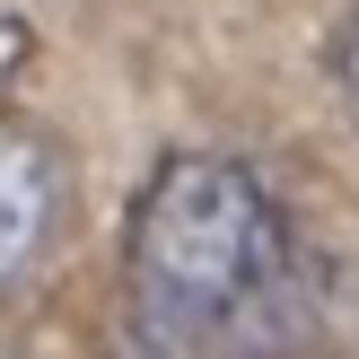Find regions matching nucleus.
<instances>
[{
  "label": "nucleus",
  "mask_w": 359,
  "mask_h": 359,
  "mask_svg": "<svg viewBox=\"0 0 359 359\" xmlns=\"http://www.w3.org/2000/svg\"><path fill=\"white\" fill-rule=\"evenodd\" d=\"M35 53V27H27V9H18V0H0V79H9L18 62H27Z\"/></svg>",
  "instance_id": "obj_4"
},
{
  "label": "nucleus",
  "mask_w": 359,
  "mask_h": 359,
  "mask_svg": "<svg viewBox=\"0 0 359 359\" xmlns=\"http://www.w3.org/2000/svg\"><path fill=\"white\" fill-rule=\"evenodd\" d=\"M62 202H70L62 149H53L27 114L0 105V280H18V272L44 263L53 228H62Z\"/></svg>",
  "instance_id": "obj_2"
},
{
  "label": "nucleus",
  "mask_w": 359,
  "mask_h": 359,
  "mask_svg": "<svg viewBox=\"0 0 359 359\" xmlns=\"http://www.w3.org/2000/svg\"><path fill=\"white\" fill-rule=\"evenodd\" d=\"M325 62H333V88H342V105L359 114V9L333 27V53H325Z\"/></svg>",
  "instance_id": "obj_3"
},
{
  "label": "nucleus",
  "mask_w": 359,
  "mask_h": 359,
  "mask_svg": "<svg viewBox=\"0 0 359 359\" xmlns=\"http://www.w3.org/2000/svg\"><path fill=\"white\" fill-rule=\"evenodd\" d=\"M123 359H298L316 263L280 193L228 149H167L123 210Z\"/></svg>",
  "instance_id": "obj_1"
}]
</instances>
